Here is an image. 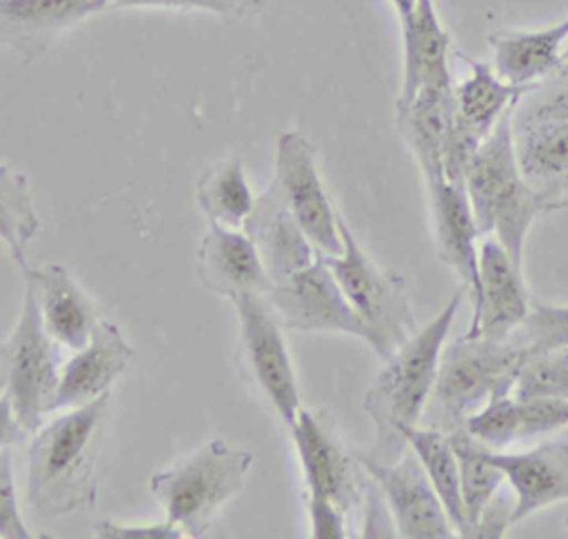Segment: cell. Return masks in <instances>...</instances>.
Returning <instances> with one entry per match:
<instances>
[{
	"label": "cell",
	"mask_w": 568,
	"mask_h": 539,
	"mask_svg": "<svg viewBox=\"0 0 568 539\" xmlns=\"http://www.w3.org/2000/svg\"><path fill=\"white\" fill-rule=\"evenodd\" d=\"M111 390L67 408L36 430L27 452V499L44 517L93 508Z\"/></svg>",
	"instance_id": "cell-1"
},
{
	"label": "cell",
	"mask_w": 568,
	"mask_h": 539,
	"mask_svg": "<svg viewBox=\"0 0 568 539\" xmlns=\"http://www.w3.org/2000/svg\"><path fill=\"white\" fill-rule=\"evenodd\" d=\"M464 295L466 291L459 288L424 328H417L384 359V368L364 395V413L375 426V441L364 450L366 457L390 464L408 450L406 430L419 426L426 415L442 348Z\"/></svg>",
	"instance_id": "cell-2"
},
{
	"label": "cell",
	"mask_w": 568,
	"mask_h": 539,
	"mask_svg": "<svg viewBox=\"0 0 568 539\" xmlns=\"http://www.w3.org/2000/svg\"><path fill=\"white\" fill-rule=\"evenodd\" d=\"M513 109L497 120L475 151L464 189L481 235H493L515 264H524V244L532 222L557 206L526 180L513 138Z\"/></svg>",
	"instance_id": "cell-3"
},
{
	"label": "cell",
	"mask_w": 568,
	"mask_h": 539,
	"mask_svg": "<svg viewBox=\"0 0 568 539\" xmlns=\"http://www.w3.org/2000/svg\"><path fill=\"white\" fill-rule=\"evenodd\" d=\"M530 355V348L515 330L506 337L462 335L444 344L430 410L424 417L428 426L446 433L464 428L466 419L486 406L493 397L513 395L517 375Z\"/></svg>",
	"instance_id": "cell-4"
},
{
	"label": "cell",
	"mask_w": 568,
	"mask_h": 539,
	"mask_svg": "<svg viewBox=\"0 0 568 539\" xmlns=\"http://www.w3.org/2000/svg\"><path fill=\"white\" fill-rule=\"evenodd\" d=\"M253 466V452L224 439H211L178 464L151 477V492L166 512V521L184 537H204L222 506L233 499Z\"/></svg>",
	"instance_id": "cell-5"
},
{
	"label": "cell",
	"mask_w": 568,
	"mask_h": 539,
	"mask_svg": "<svg viewBox=\"0 0 568 539\" xmlns=\"http://www.w3.org/2000/svg\"><path fill=\"white\" fill-rule=\"evenodd\" d=\"M513 138L526 180L557 209L568 204V62L530 84L513 109Z\"/></svg>",
	"instance_id": "cell-6"
},
{
	"label": "cell",
	"mask_w": 568,
	"mask_h": 539,
	"mask_svg": "<svg viewBox=\"0 0 568 539\" xmlns=\"http://www.w3.org/2000/svg\"><path fill=\"white\" fill-rule=\"evenodd\" d=\"M342 253L324 255L346 299L368 328V346L382 357H390L415 330V315L406 279L395 271L379 268L359 246L346 220L339 215Z\"/></svg>",
	"instance_id": "cell-7"
},
{
	"label": "cell",
	"mask_w": 568,
	"mask_h": 539,
	"mask_svg": "<svg viewBox=\"0 0 568 539\" xmlns=\"http://www.w3.org/2000/svg\"><path fill=\"white\" fill-rule=\"evenodd\" d=\"M62 364V346L44 328L33 284L27 279L20 317L0 348V386L24 433H36L42 417L53 413Z\"/></svg>",
	"instance_id": "cell-8"
},
{
	"label": "cell",
	"mask_w": 568,
	"mask_h": 539,
	"mask_svg": "<svg viewBox=\"0 0 568 539\" xmlns=\"http://www.w3.org/2000/svg\"><path fill=\"white\" fill-rule=\"evenodd\" d=\"M302 466L306 499H326L351 517L364 506L368 475L324 415L300 410L288 428Z\"/></svg>",
	"instance_id": "cell-9"
},
{
	"label": "cell",
	"mask_w": 568,
	"mask_h": 539,
	"mask_svg": "<svg viewBox=\"0 0 568 539\" xmlns=\"http://www.w3.org/2000/svg\"><path fill=\"white\" fill-rule=\"evenodd\" d=\"M231 302L237 313L240 339L253 379L284 426L291 428L302 410V401L282 335L284 326L266 295H237Z\"/></svg>",
	"instance_id": "cell-10"
},
{
	"label": "cell",
	"mask_w": 568,
	"mask_h": 539,
	"mask_svg": "<svg viewBox=\"0 0 568 539\" xmlns=\"http://www.w3.org/2000/svg\"><path fill=\"white\" fill-rule=\"evenodd\" d=\"M284 328L304 333H346L368 344L371 335L355 313L322 253L266 293Z\"/></svg>",
	"instance_id": "cell-11"
},
{
	"label": "cell",
	"mask_w": 568,
	"mask_h": 539,
	"mask_svg": "<svg viewBox=\"0 0 568 539\" xmlns=\"http://www.w3.org/2000/svg\"><path fill=\"white\" fill-rule=\"evenodd\" d=\"M273 184L286 200L297 224L317 253L339 255V213L331 204L317 171L315 149L300 131H284L277 138Z\"/></svg>",
	"instance_id": "cell-12"
},
{
	"label": "cell",
	"mask_w": 568,
	"mask_h": 539,
	"mask_svg": "<svg viewBox=\"0 0 568 539\" xmlns=\"http://www.w3.org/2000/svg\"><path fill=\"white\" fill-rule=\"evenodd\" d=\"M366 475L379 488L395 523L397 537L404 539H450L457 537L439 495L435 492L422 461L408 450L390 464L375 461L362 450L355 452Z\"/></svg>",
	"instance_id": "cell-13"
},
{
	"label": "cell",
	"mask_w": 568,
	"mask_h": 539,
	"mask_svg": "<svg viewBox=\"0 0 568 539\" xmlns=\"http://www.w3.org/2000/svg\"><path fill=\"white\" fill-rule=\"evenodd\" d=\"M470 306L473 317L464 333L470 337H506L524 324L532 308L521 266L495 237L479 244V293Z\"/></svg>",
	"instance_id": "cell-14"
},
{
	"label": "cell",
	"mask_w": 568,
	"mask_h": 539,
	"mask_svg": "<svg viewBox=\"0 0 568 539\" xmlns=\"http://www.w3.org/2000/svg\"><path fill=\"white\" fill-rule=\"evenodd\" d=\"M435 248L439 260L459 277L470 304L479 293V224L470 209L466 189L437 180L426 184Z\"/></svg>",
	"instance_id": "cell-15"
},
{
	"label": "cell",
	"mask_w": 568,
	"mask_h": 539,
	"mask_svg": "<svg viewBox=\"0 0 568 539\" xmlns=\"http://www.w3.org/2000/svg\"><path fill=\"white\" fill-rule=\"evenodd\" d=\"M200 282L224 297L266 295L273 279L253 244L242 228L209 224L197 248Z\"/></svg>",
	"instance_id": "cell-16"
},
{
	"label": "cell",
	"mask_w": 568,
	"mask_h": 539,
	"mask_svg": "<svg viewBox=\"0 0 568 539\" xmlns=\"http://www.w3.org/2000/svg\"><path fill=\"white\" fill-rule=\"evenodd\" d=\"M488 459L499 466L515 492L510 526L528 515L568 499V444L544 441L524 452L488 448Z\"/></svg>",
	"instance_id": "cell-17"
},
{
	"label": "cell",
	"mask_w": 568,
	"mask_h": 539,
	"mask_svg": "<svg viewBox=\"0 0 568 539\" xmlns=\"http://www.w3.org/2000/svg\"><path fill=\"white\" fill-rule=\"evenodd\" d=\"M131 359L133 348L124 339L122 330L115 324L100 319L89 342L73 350V355L62 364L53 410L80 406L111 390V384L126 370Z\"/></svg>",
	"instance_id": "cell-18"
},
{
	"label": "cell",
	"mask_w": 568,
	"mask_h": 539,
	"mask_svg": "<svg viewBox=\"0 0 568 539\" xmlns=\"http://www.w3.org/2000/svg\"><path fill=\"white\" fill-rule=\"evenodd\" d=\"M242 228L253 240L273 284L317 257L313 242L306 237L273 182L260 197H255Z\"/></svg>",
	"instance_id": "cell-19"
},
{
	"label": "cell",
	"mask_w": 568,
	"mask_h": 539,
	"mask_svg": "<svg viewBox=\"0 0 568 539\" xmlns=\"http://www.w3.org/2000/svg\"><path fill=\"white\" fill-rule=\"evenodd\" d=\"M568 426V399L499 395L470 415L464 428L484 446L501 450L513 441Z\"/></svg>",
	"instance_id": "cell-20"
},
{
	"label": "cell",
	"mask_w": 568,
	"mask_h": 539,
	"mask_svg": "<svg viewBox=\"0 0 568 539\" xmlns=\"http://www.w3.org/2000/svg\"><path fill=\"white\" fill-rule=\"evenodd\" d=\"M104 9L106 0H0V44L31 60L64 29Z\"/></svg>",
	"instance_id": "cell-21"
},
{
	"label": "cell",
	"mask_w": 568,
	"mask_h": 539,
	"mask_svg": "<svg viewBox=\"0 0 568 539\" xmlns=\"http://www.w3.org/2000/svg\"><path fill=\"white\" fill-rule=\"evenodd\" d=\"M22 273L24 279L33 284L38 308L49 335L71 353L82 348L100 319L80 284L58 262H47Z\"/></svg>",
	"instance_id": "cell-22"
},
{
	"label": "cell",
	"mask_w": 568,
	"mask_h": 539,
	"mask_svg": "<svg viewBox=\"0 0 568 539\" xmlns=\"http://www.w3.org/2000/svg\"><path fill=\"white\" fill-rule=\"evenodd\" d=\"M402 89L395 102L410 100L424 87L453 84L448 58L450 35L444 29L435 2L417 0L413 13L402 24Z\"/></svg>",
	"instance_id": "cell-23"
},
{
	"label": "cell",
	"mask_w": 568,
	"mask_h": 539,
	"mask_svg": "<svg viewBox=\"0 0 568 539\" xmlns=\"http://www.w3.org/2000/svg\"><path fill=\"white\" fill-rule=\"evenodd\" d=\"M453 84L424 87L410 100L395 102V126L413 153L424 184L444 180V133Z\"/></svg>",
	"instance_id": "cell-24"
},
{
	"label": "cell",
	"mask_w": 568,
	"mask_h": 539,
	"mask_svg": "<svg viewBox=\"0 0 568 539\" xmlns=\"http://www.w3.org/2000/svg\"><path fill=\"white\" fill-rule=\"evenodd\" d=\"M568 18L537 31L499 29L488 33L495 73L515 87H530L561 64Z\"/></svg>",
	"instance_id": "cell-25"
},
{
	"label": "cell",
	"mask_w": 568,
	"mask_h": 539,
	"mask_svg": "<svg viewBox=\"0 0 568 539\" xmlns=\"http://www.w3.org/2000/svg\"><path fill=\"white\" fill-rule=\"evenodd\" d=\"M470 69L468 78L453 84V104L457 115L481 138H486L497 120L521 98L528 87H515L504 82L493 64L475 60L455 51Z\"/></svg>",
	"instance_id": "cell-26"
},
{
	"label": "cell",
	"mask_w": 568,
	"mask_h": 539,
	"mask_svg": "<svg viewBox=\"0 0 568 539\" xmlns=\"http://www.w3.org/2000/svg\"><path fill=\"white\" fill-rule=\"evenodd\" d=\"M406 441L422 461L435 492L444 504L450 523L455 526L457 537H468V523L464 517L459 486V464L448 433L435 426H413L406 430Z\"/></svg>",
	"instance_id": "cell-27"
},
{
	"label": "cell",
	"mask_w": 568,
	"mask_h": 539,
	"mask_svg": "<svg viewBox=\"0 0 568 539\" xmlns=\"http://www.w3.org/2000/svg\"><path fill=\"white\" fill-rule=\"evenodd\" d=\"M195 197L209 224H222L231 228H242L255 204L242 160L237 157L209 169L197 182Z\"/></svg>",
	"instance_id": "cell-28"
},
{
	"label": "cell",
	"mask_w": 568,
	"mask_h": 539,
	"mask_svg": "<svg viewBox=\"0 0 568 539\" xmlns=\"http://www.w3.org/2000/svg\"><path fill=\"white\" fill-rule=\"evenodd\" d=\"M457 464H459V486H462V504L464 517L468 523V537H473V528L481 517L484 508L497 495L501 481L506 479L499 466L488 459V446L477 441L466 428H457L448 433Z\"/></svg>",
	"instance_id": "cell-29"
},
{
	"label": "cell",
	"mask_w": 568,
	"mask_h": 539,
	"mask_svg": "<svg viewBox=\"0 0 568 539\" xmlns=\"http://www.w3.org/2000/svg\"><path fill=\"white\" fill-rule=\"evenodd\" d=\"M40 220L36 215L27 177L9 164H0V242L11 260L27 271V246L36 237Z\"/></svg>",
	"instance_id": "cell-30"
},
{
	"label": "cell",
	"mask_w": 568,
	"mask_h": 539,
	"mask_svg": "<svg viewBox=\"0 0 568 539\" xmlns=\"http://www.w3.org/2000/svg\"><path fill=\"white\" fill-rule=\"evenodd\" d=\"M513 395L568 399V346L530 353L517 375Z\"/></svg>",
	"instance_id": "cell-31"
},
{
	"label": "cell",
	"mask_w": 568,
	"mask_h": 539,
	"mask_svg": "<svg viewBox=\"0 0 568 539\" xmlns=\"http://www.w3.org/2000/svg\"><path fill=\"white\" fill-rule=\"evenodd\" d=\"M530 353L568 346V306L532 304L528 317L517 328Z\"/></svg>",
	"instance_id": "cell-32"
},
{
	"label": "cell",
	"mask_w": 568,
	"mask_h": 539,
	"mask_svg": "<svg viewBox=\"0 0 568 539\" xmlns=\"http://www.w3.org/2000/svg\"><path fill=\"white\" fill-rule=\"evenodd\" d=\"M264 0H106V7H158V9H200L226 18H246L262 9Z\"/></svg>",
	"instance_id": "cell-33"
},
{
	"label": "cell",
	"mask_w": 568,
	"mask_h": 539,
	"mask_svg": "<svg viewBox=\"0 0 568 539\" xmlns=\"http://www.w3.org/2000/svg\"><path fill=\"white\" fill-rule=\"evenodd\" d=\"M31 532L27 530L18 497H16V481H13V457L9 448L0 450V539H29Z\"/></svg>",
	"instance_id": "cell-34"
},
{
	"label": "cell",
	"mask_w": 568,
	"mask_h": 539,
	"mask_svg": "<svg viewBox=\"0 0 568 539\" xmlns=\"http://www.w3.org/2000/svg\"><path fill=\"white\" fill-rule=\"evenodd\" d=\"M311 535L315 539H344L348 532V517L326 499H306Z\"/></svg>",
	"instance_id": "cell-35"
},
{
	"label": "cell",
	"mask_w": 568,
	"mask_h": 539,
	"mask_svg": "<svg viewBox=\"0 0 568 539\" xmlns=\"http://www.w3.org/2000/svg\"><path fill=\"white\" fill-rule=\"evenodd\" d=\"M95 535L102 539H184V532L171 521L153 526H122L113 521L95 523Z\"/></svg>",
	"instance_id": "cell-36"
},
{
	"label": "cell",
	"mask_w": 568,
	"mask_h": 539,
	"mask_svg": "<svg viewBox=\"0 0 568 539\" xmlns=\"http://www.w3.org/2000/svg\"><path fill=\"white\" fill-rule=\"evenodd\" d=\"M22 433L24 430L16 417L13 404L7 395V390L0 386V450L9 448V444H13Z\"/></svg>",
	"instance_id": "cell-37"
},
{
	"label": "cell",
	"mask_w": 568,
	"mask_h": 539,
	"mask_svg": "<svg viewBox=\"0 0 568 539\" xmlns=\"http://www.w3.org/2000/svg\"><path fill=\"white\" fill-rule=\"evenodd\" d=\"M390 4H393L395 13H397V18H399V24H402L404 20L410 18V13H413L417 0H390Z\"/></svg>",
	"instance_id": "cell-38"
},
{
	"label": "cell",
	"mask_w": 568,
	"mask_h": 539,
	"mask_svg": "<svg viewBox=\"0 0 568 539\" xmlns=\"http://www.w3.org/2000/svg\"><path fill=\"white\" fill-rule=\"evenodd\" d=\"M561 62H568V47H566L564 53H561Z\"/></svg>",
	"instance_id": "cell-39"
},
{
	"label": "cell",
	"mask_w": 568,
	"mask_h": 539,
	"mask_svg": "<svg viewBox=\"0 0 568 539\" xmlns=\"http://www.w3.org/2000/svg\"><path fill=\"white\" fill-rule=\"evenodd\" d=\"M566 526H568V519H566Z\"/></svg>",
	"instance_id": "cell-40"
}]
</instances>
